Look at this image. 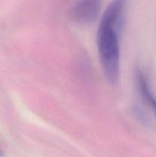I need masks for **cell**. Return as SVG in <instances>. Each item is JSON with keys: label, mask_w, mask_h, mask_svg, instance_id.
Returning a JSON list of instances; mask_svg holds the SVG:
<instances>
[{"label": "cell", "mask_w": 156, "mask_h": 157, "mask_svg": "<svg viewBox=\"0 0 156 157\" xmlns=\"http://www.w3.org/2000/svg\"><path fill=\"white\" fill-rule=\"evenodd\" d=\"M127 0H113L100 19L96 35L98 54L106 79L116 84L119 79V36L125 22Z\"/></svg>", "instance_id": "1"}, {"label": "cell", "mask_w": 156, "mask_h": 157, "mask_svg": "<svg viewBox=\"0 0 156 157\" xmlns=\"http://www.w3.org/2000/svg\"><path fill=\"white\" fill-rule=\"evenodd\" d=\"M101 0H80L73 8L72 18L78 24H90L100 13Z\"/></svg>", "instance_id": "2"}, {"label": "cell", "mask_w": 156, "mask_h": 157, "mask_svg": "<svg viewBox=\"0 0 156 157\" xmlns=\"http://www.w3.org/2000/svg\"><path fill=\"white\" fill-rule=\"evenodd\" d=\"M136 81H137L138 89L141 97L144 101L151 107V109H152L156 116V98L150 89L146 77L141 71H138L136 75Z\"/></svg>", "instance_id": "3"}, {"label": "cell", "mask_w": 156, "mask_h": 157, "mask_svg": "<svg viewBox=\"0 0 156 157\" xmlns=\"http://www.w3.org/2000/svg\"><path fill=\"white\" fill-rule=\"evenodd\" d=\"M1 155H2V153H1V152H0V156H1Z\"/></svg>", "instance_id": "4"}]
</instances>
